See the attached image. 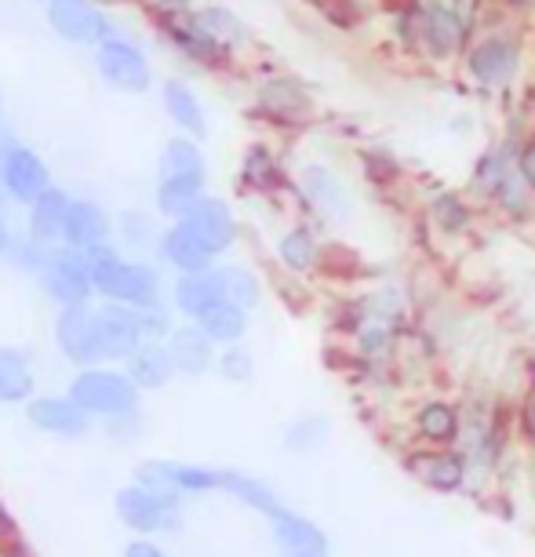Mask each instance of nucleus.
I'll return each mask as SVG.
<instances>
[{
	"instance_id": "obj_27",
	"label": "nucleus",
	"mask_w": 535,
	"mask_h": 557,
	"mask_svg": "<svg viewBox=\"0 0 535 557\" xmlns=\"http://www.w3.org/2000/svg\"><path fill=\"white\" fill-rule=\"evenodd\" d=\"M34 401V368L18 350L0 346V405Z\"/></svg>"
},
{
	"instance_id": "obj_28",
	"label": "nucleus",
	"mask_w": 535,
	"mask_h": 557,
	"mask_svg": "<svg viewBox=\"0 0 535 557\" xmlns=\"http://www.w3.org/2000/svg\"><path fill=\"white\" fill-rule=\"evenodd\" d=\"M223 492H229L234 499H240L245 507H251L262 518H274L281 510V499L277 492L266 485V481L251 478V474H240V470H223Z\"/></svg>"
},
{
	"instance_id": "obj_10",
	"label": "nucleus",
	"mask_w": 535,
	"mask_h": 557,
	"mask_svg": "<svg viewBox=\"0 0 535 557\" xmlns=\"http://www.w3.org/2000/svg\"><path fill=\"white\" fill-rule=\"evenodd\" d=\"M55 343L66 361L91 368L102 364L99 354V335H96V307H62L55 318Z\"/></svg>"
},
{
	"instance_id": "obj_24",
	"label": "nucleus",
	"mask_w": 535,
	"mask_h": 557,
	"mask_svg": "<svg viewBox=\"0 0 535 557\" xmlns=\"http://www.w3.org/2000/svg\"><path fill=\"white\" fill-rule=\"evenodd\" d=\"M415 430H419V437L430 441V445L452 448L456 441L463 437V416H459V408L448 401H426L415 416Z\"/></svg>"
},
{
	"instance_id": "obj_30",
	"label": "nucleus",
	"mask_w": 535,
	"mask_h": 557,
	"mask_svg": "<svg viewBox=\"0 0 535 557\" xmlns=\"http://www.w3.org/2000/svg\"><path fill=\"white\" fill-rule=\"evenodd\" d=\"M194 324H201V329L208 332V339H212L215 346H237L240 339H245V332H248V310H240L237 302L223 299Z\"/></svg>"
},
{
	"instance_id": "obj_40",
	"label": "nucleus",
	"mask_w": 535,
	"mask_h": 557,
	"mask_svg": "<svg viewBox=\"0 0 535 557\" xmlns=\"http://www.w3.org/2000/svg\"><path fill=\"white\" fill-rule=\"evenodd\" d=\"M390 339H394L390 324L372 321V324H364V329L357 332V350H361L364 357H380V354L390 350Z\"/></svg>"
},
{
	"instance_id": "obj_34",
	"label": "nucleus",
	"mask_w": 535,
	"mask_h": 557,
	"mask_svg": "<svg viewBox=\"0 0 535 557\" xmlns=\"http://www.w3.org/2000/svg\"><path fill=\"white\" fill-rule=\"evenodd\" d=\"M219 281H223L226 302H237L240 310H256L262 299L259 277L248 267H219Z\"/></svg>"
},
{
	"instance_id": "obj_39",
	"label": "nucleus",
	"mask_w": 535,
	"mask_h": 557,
	"mask_svg": "<svg viewBox=\"0 0 535 557\" xmlns=\"http://www.w3.org/2000/svg\"><path fill=\"white\" fill-rule=\"evenodd\" d=\"M251 372H256V361H251V354L245 346H223V354H219V375L229 383H248Z\"/></svg>"
},
{
	"instance_id": "obj_37",
	"label": "nucleus",
	"mask_w": 535,
	"mask_h": 557,
	"mask_svg": "<svg viewBox=\"0 0 535 557\" xmlns=\"http://www.w3.org/2000/svg\"><path fill=\"white\" fill-rule=\"evenodd\" d=\"M492 201H496V205H499V212H502V215H510L513 223H521V219H528V215L535 212V194L521 183L518 172H513V175L507 178V183L499 186Z\"/></svg>"
},
{
	"instance_id": "obj_7",
	"label": "nucleus",
	"mask_w": 535,
	"mask_h": 557,
	"mask_svg": "<svg viewBox=\"0 0 535 557\" xmlns=\"http://www.w3.org/2000/svg\"><path fill=\"white\" fill-rule=\"evenodd\" d=\"M0 186L12 201L34 205L40 194L51 190L45 157L23 143H4L0 146Z\"/></svg>"
},
{
	"instance_id": "obj_36",
	"label": "nucleus",
	"mask_w": 535,
	"mask_h": 557,
	"mask_svg": "<svg viewBox=\"0 0 535 557\" xmlns=\"http://www.w3.org/2000/svg\"><path fill=\"white\" fill-rule=\"evenodd\" d=\"M245 183L251 186V190H259V194H270V190H277V186H281V164L270 157L266 146H248Z\"/></svg>"
},
{
	"instance_id": "obj_26",
	"label": "nucleus",
	"mask_w": 535,
	"mask_h": 557,
	"mask_svg": "<svg viewBox=\"0 0 535 557\" xmlns=\"http://www.w3.org/2000/svg\"><path fill=\"white\" fill-rule=\"evenodd\" d=\"M208 190V175H167L157 183V208L172 219H183Z\"/></svg>"
},
{
	"instance_id": "obj_31",
	"label": "nucleus",
	"mask_w": 535,
	"mask_h": 557,
	"mask_svg": "<svg viewBox=\"0 0 535 557\" xmlns=\"http://www.w3.org/2000/svg\"><path fill=\"white\" fill-rule=\"evenodd\" d=\"M277 259H281V267L291 273H310L321 262V248L307 226H291L288 234H281L277 240Z\"/></svg>"
},
{
	"instance_id": "obj_21",
	"label": "nucleus",
	"mask_w": 535,
	"mask_h": 557,
	"mask_svg": "<svg viewBox=\"0 0 535 557\" xmlns=\"http://www.w3.org/2000/svg\"><path fill=\"white\" fill-rule=\"evenodd\" d=\"M161 259L172 262L178 273H197V270H212V262L219 259L212 248L204 245L194 230H186L183 223H175L167 234L161 237Z\"/></svg>"
},
{
	"instance_id": "obj_16",
	"label": "nucleus",
	"mask_w": 535,
	"mask_h": 557,
	"mask_svg": "<svg viewBox=\"0 0 535 557\" xmlns=\"http://www.w3.org/2000/svg\"><path fill=\"white\" fill-rule=\"evenodd\" d=\"M259 107L281 124H307L313 117V96L296 77H274L262 84Z\"/></svg>"
},
{
	"instance_id": "obj_4",
	"label": "nucleus",
	"mask_w": 535,
	"mask_h": 557,
	"mask_svg": "<svg viewBox=\"0 0 535 557\" xmlns=\"http://www.w3.org/2000/svg\"><path fill=\"white\" fill-rule=\"evenodd\" d=\"M470 40H474V34H470L448 0H423V12H419V51L430 62L463 59Z\"/></svg>"
},
{
	"instance_id": "obj_33",
	"label": "nucleus",
	"mask_w": 535,
	"mask_h": 557,
	"mask_svg": "<svg viewBox=\"0 0 535 557\" xmlns=\"http://www.w3.org/2000/svg\"><path fill=\"white\" fill-rule=\"evenodd\" d=\"M197 23H201L208 29V37L226 51H234L248 40V26L240 23L229 8H201V12H197Z\"/></svg>"
},
{
	"instance_id": "obj_46",
	"label": "nucleus",
	"mask_w": 535,
	"mask_h": 557,
	"mask_svg": "<svg viewBox=\"0 0 535 557\" xmlns=\"http://www.w3.org/2000/svg\"><path fill=\"white\" fill-rule=\"evenodd\" d=\"M4 251H12V230H8L4 215H0V256H4Z\"/></svg>"
},
{
	"instance_id": "obj_18",
	"label": "nucleus",
	"mask_w": 535,
	"mask_h": 557,
	"mask_svg": "<svg viewBox=\"0 0 535 557\" xmlns=\"http://www.w3.org/2000/svg\"><path fill=\"white\" fill-rule=\"evenodd\" d=\"M175 310L186 313L190 321H201L215 302H223V281H219V270H197V273H178L175 281Z\"/></svg>"
},
{
	"instance_id": "obj_13",
	"label": "nucleus",
	"mask_w": 535,
	"mask_h": 557,
	"mask_svg": "<svg viewBox=\"0 0 535 557\" xmlns=\"http://www.w3.org/2000/svg\"><path fill=\"white\" fill-rule=\"evenodd\" d=\"M270 532H274V546L281 557H332V543L321 524H313L288 507H281L270 518Z\"/></svg>"
},
{
	"instance_id": "obj_42",
	"label": "nucleus",
	"mask_w": 535,
	"mask_h": 557,
	"mask_svg": "<svg viewBox=\"0 0 535 557\" xmlns=\"http://www.w3.org/2000/svg\"><path fill=\"white\" fill-rule=\"evenodd\" d=\"M124 234H128L132 245H146V240L153 237L150 219H146V215H124Z\"/></svg>"
},
{
	"instance_id": "obj_25",
	"label": "nucleus",
	"mask_w": 535,
	"mask_h": 557,
	"mask_svg": "<svg viewBox=\"0 0 535 557\" xmlns=\"http://www.w3.org/2000/svg\"><path fill=\"white\" fill-rule=\"evenodd\" d=\"M128 375L139 391H157L175 375V361L167 354V343H142L139 350L128 357Z\"/></svg>"
},
{
	"instance_id": "obj_23",
	"label": "nucleus",
	"mask_w": 535,
	"mask_h": 557,
	"mask_svg": "<svg viewBox=\"0 0 535 557\" xmlns=\"http://www.w3.org/2000/svg\"><path fill=\"white\" fill-rule=\"evenodd\" d=\"M161 99H164V113L178 124V128H183L186 135H194V139H204L208 117H204V107H201V99H197V91L190 88V84L164 81Z\"/></svg>"
},
{
	"instance_id": "obj_29",
	"label": "nucleus",
	"mask_w": 535,
	"mask_h": 557,
	"mask_svg": "<svg viewBox=\"0 0 535 557\" xmlns=\"http://www.w3.org/2000/svg\"><path fill=\"white\" fill-rule=\"evenodd\" d=\"M167 37L175 40L183 55H190L197 62H219V55H226V48H219L215 40L208 37V29L197 23V15L172 18V23H167Z\"/></svg>"
},
{
	"instance_id": "obj_8",
	"label": "nucleus",
	"mask_w": 535,
	"mask_h": 557,
	"mask_svg": "<svg viewBox=\"0 0 535 557\" xmlns=\"http://www.w3.org/2000/svg\"><path fill=\"white\" fill-rule=\"evenodd\" d=\"M139 485L164 492V496H204V492H223V470L194 467V462H167L153 459L139 467Z\"/></svg>"
},
{
	"instance_id": "obj_43",
	"label": "nucleus",
	"mask_w": 535,
	"mask_h": 557,
	"mask_svg": "<svg viewBox=\"0 0 535 557\" xmlns=\"http://www.w3.org/2000/svg\"><path fill=\"white\" fill-rule=\"evenodd\" d=\"M521 434L535 445V380L528 383V394H524L521 405Z\"/></svg>"
},
{
	"instance_id": "obj_19",
	"label": "nucleus",
	"mask_w": 535,
	"mask_h": 557,
	"mask_svg": "<svg viewBox=\"0 0 535 557\" xmlns=\"http://www.w3.org/2000/svg\"><path fill=\"white\" fill-rule=\"evenodd\" d=\"M167 354L175 361V372L183 375H204L215 364V343L208 339L201 324H183L167 335Z\"/></svg>"
},
{
	"instance_id": "obj_35",
	"label": "nucleus",
	"mask_w": 535,
	"mask_h": 557,
	"mask_svg": "<svg viewBox=\"0 0 535 557\" xmlns=\"http://www.w3.org/2000/svg\"><path fill=\"white\" fill-rule=\"evenodd\" d=\"M167 175H208L204 153L190 139H172L161 153V178Z\"/></svg>"
},
{
	"instance_id": "obj_3",
	"label": "nucleus",
	"mask_w": 535,
	"mask_h": 557,
	"mask_svg": "<svg viewBox=\"0 0 535 557\" xmlns=\"http://www.w3.org/2000/svg\"><path fill=\"white\" fill-rule=\"evenodd\" d=\"M70 397L88 416L107 419L132 416L139 408V386L132 383V375L110 372V368H84V372H77L70 383Z\"/></svg>"
},
{
	"instance_id": "obj_6",
	"label": "nucleus",
	"mask_w": 535,
	"mask_h": 557,
	"mask_svg": "<svg viewBox=\"0 0 535 557\" xmlns=\"http://www.w3.org/2000/svg\"><path fill=\"white\" fill-rule=\"evenodd\" d=\"M117 518L139 535L172 532L183 524V503L178 496H164V492H153L135 481V485L117 492Z\"/></svg>"
},
{
	"instance_id": "obj_22",
	"label": "nucleus",
	"mask_w": 535,
	"mask_h": 557,
	"mask_svg": "<svg viewBox=\"0 0 535 557\" xmlns=\"http://www.w3.org/2000/svg\"><path fill=\"white\" fill-rule=\"evenodd\" d=\"M73 197H66V190L51 186L48 194H40L34 205H29V237L37 245L55 248V240H62V230H66V215H70Z\"/></svg>"
},
{
	"instance_id": "obj_38",
	"label": "nucleus",
	"mask_w": 535,
	"mask_h": 557,
	"mask_svg": "<svg viewBox=\"0 0 535 557\" xmlns=\"http://www.w3.org/2000/svg\"><path fill=\"white\" fill-rule=\"evenodd\" d=\"M324 441H328V419L324 416H302L285 434V445L291 451H313V448H321Z\"/></svg>"
},
{
	"instance_id": "obj_45",
	"label": "nucleus",
	"mask_w": 535,
	"mask_h": 557,
	"mask_svg": "<svg viewBox=\"0 0 535 557\" xmlns=\"http://www.w3.org/2000/svg\"><path fill=\"white\" fill-rule=\"evenodd\" d=\"M124 557H167V554L150 540H135V543L124 546Z\"/></svg>"
},
{
	"instance_id": "obj_14",
	"label": "nucleus",
	"mask_w": 535,
	"mask_h": 557,
	"mask_svg": "<svg viewBox=\"0 0 535 557\" xmlns=\"http://www.w3.org/2000/svg\"><path fill=\"white\" fill-rule=\"evenodd\" d=\"M175 223L194 230V234L201 237L215 256H223V251L234 248V240H237V219H234V212H229V205L219 201V197H208V194L183 219H175Z\"/></svg>"
},
{
	"instance_id": "obj_15",
	"label": "nucleus",
	"mask_w": 535,
	"mask_h": 557,
	"mask_svg": "<svg viewBox=\"0 0 535 557\" xmlns=\"http://www.w3.org/2000/svg\"><path fill=\"white\" fill-rule=\"evenodd\" d=\"M26 416L37 430L55 434V437H84L91 426V416L84 412L70 394L66 397H51V394L34 397V401L26 405Z\"/></svg>"
},
{
	"instance_id": "obj_20",
	"label": "nucleus",
	"mask_w": 535,
	"mask_h": 557,
	"mask_svg": "<svg viewBox=\"0 0 535 557\" xmlns=\"http://www.w3.org/2000/svg\"><path fill=\"white\" fill-rule=\"evenodd\" d=\"M110 240V215L102 212L96 201H73L70 215H66V230H62V245L77 248V251H91Z\"/></svg>"
},
{
	"instance_id": "obj_32",
	"label": "nucleus",
	"mask_w": 535,
	"mask_h": 557,
	"mask_svg": "<svg viewBox=\"0 0 535 557\" xmlns=\"http://www.w3.org/2000/svg\"><path fill=\"white\" fill-rule=\"evenodd\" d=\"M430 219H434V226L440 230V234L456 237V234H466V230H470V223H474V212H470L463 194L440 190V194H434V201H430Z\"/></svg>"
},
{
	"instance_id": "obj_44",
	"label": "nucleus",
	"mask_w": 535,
	"mask_h": 557,
	"mask_svg": "<svg viewBox=\"0 0 535 557\" xmlns=\"http://www.w3.org/2000/svg\"><path fill=\"white\" fill-rule=\"evenodd\" d=\"M448 4L456 8V15L463 18L466 29H470V34H474L477 23H481V0H448Z\"/></svg>"
},
{
	"instance_id": "obj_11",
	"label": "nucleus",
	"mask_w": 535,
	"mask_h": 557,
	"mask_svg": "<svg viewBox=\"0 0 535 557\" xmlns=\"http://www.w3.org/2000/svg\"><path fill=\"white\" fill-rule=\"evenodd\" d=\"M96 66L102 73V81L117 91H146L150 88V62H146L142 51L124 37H110L107 45H99Z\"/></svg>"
},
{
	"instance_id": "obj_5",
	"label": "nucleus",
	"mask_w": 535,
	"mask_h": 557,
	"mask_svg": "<svg viewBox=\"0 0 535 557\" xmlns=\"http://www.w3.org/2000/svg\"><path fill=\"white\" fill-rule=\"evenodd\" d=\"M40 285L59 307H84L96 296V281H91V262L88 251H77L70 245H55L48 256V267L40 273Z\"/></svg>"
},
{
	"instance_id": "obj_48",
	"label": "nucleus",
	"mask_w": 535,
	"mask_h": 557,
	"mask_svg": "<svg viewBox=\"0 0 535 557\" xmlns=\"http://www.w3.org/2000/svg\"><path fill=\"white\" fill-rule=\"evenodd\" d=\"M0 532H4V535H15V521H12V518H8L4 503H0Z\"/></svg>"
},
{
	"instance_id": "obj_47",
	"label": "nucleus",
	"mask_w": 535,
	"mask_h": 557,
	"mask_svg": "<svg viewBox=\"0 0 535 557\" xmlns=\"http://www.w3.org/2000/svg\"><path fill=\"white\" fill-rule=\"evenodd\" d=\"M153 4H161L164 12H183V8H190V0H153Z\"/></svg>"
},
{
	"instance_id": "obj_1",
	"label": "nucleus",
	"mask_w": 535,
	"mask_h": 557,
	"mask_svg": "<svg viewBox=\"0 0 535 557\" xmlns=\"http://www.w3.org/2000/svg\"><path fill=\"white\" fill-rule=\"evenodd\" d=\"M91 281L96 292L110 302H124V307H157L161 302V277L146 262L121 259L110 245H99L88 251Z\"/></svg>"
},
{
	"instance_id": "obj_2",
	"label": "nucleus",
	"mask_w": 535,
	"mask_h": 557,
	"mask_svg": "<svg viewBox=\"0 0 535 557\" xmlns=\"http://www.w3.org/2000/svg\"><path fill=\"white\" fill-rule=\"evenodd\" d=\"M521 66H524V48L521 37L510 34V29H488V34L474 37L463 55L466 77L485 91L510 88L521 77Z\"/></svg>"
},
{
	"instance_id": "obj_49",
	"label": "nucleus",
	"mask_w": 535,
	"mask_h": 557,
	"mask_svg": "<svg viewBox=\"0 0 535 557\" xmlns=\"http://www.w3.org/2000/svg\"><path fill=\"white\" fill-rule=\"evenodd\" d=\"M34 4H51V0H34Z\"/></svg>"
},
{
	"instance_id": "obj_41",
	"label": "nucleus",
	"mask_w": 535,
	"mask_h": 557,
	"mask_svg": "<svg viewBox=\"0 0 535 557\" xmlns=\"http://www.w3.org/2000/svg\"><path fill=\"white\" fill-rule=\"evenodd\" d=\"M513 168H518V178L535 194V132L524 135L518 143V157H513Z\"/></svg>"
},
{
	"instance_id": "obj_9",
	"label": "nucleus",
	"mask_w": 535,
	"mask_h": 557,
	"mask_svg": "<svg viewBox=\"0 0 535 557\" xmlns=\"http://www.w3.org/2000/svg\"><path fill=\"white\" fill-rule=\"evenodd\" d=\"M48 26L70 45H107L113 37V23L96 0H51Z\"/></svg>"
},
{
	"instance_id": "obj_12",
	"label": "nucleus",
	"mask_w": 535,
	"mask_h": 557,
	"mask_svg": "<svg viewBox=\"0 0 535 557\" xmlns=\"http://www.w3.org/2000/svg\"><path fill=\"white\" fill-rule=\"evenodd\" d=\"M299 186H302V197H307V205L321 219H328V223H346V219L353 215V194H350V186H346L343 178L332 172V168L307 164L299 172Z\"/></svg>"
},
{
	"instance_id": "obj_17",
	"label": "nucleus",
	"mask_w": 535,
	"mask_h": 557,
	"mask_svg": "<svg viewBox=\"0 0 535 557\" xmlns=\"http://www.w3.org/2000/svg\"><path fill=\"white\" fill-rule=\"evenodd\" d=\"M408 470L434 492H459L466 485L470 474V459L459 456L456 448H440V451H415V459L408 462Z\"/></svg>"
}]
</instances>
